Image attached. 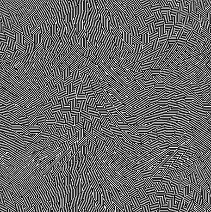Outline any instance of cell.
<instances>
[{"label":"cell","instance_id":"6da1fadb","mask_svg":"<svg viewBox=\"0 0 211 212\" xmlns=\"http://www.w3.org/2000/svg\"><path fill=\"white\" fill-rule=\"evenodd\" d=\"M61 109L62 108H52L50 113V114L48 116L47 120V121H50L51 122H57V118L58 117V115L59 111L61 110Z\"/></svg>","mask_w":211,"mask_h":212},{"label":"cell","instance_id":"7a4b0ae2","mask_svg":"<svg viewBox=\"0 0 211 212\" xmlns=\"http://www.w3.org/2000/svg\"><path fill=\"white\" fill-rule=\"evenodd\" d=\"M61 80H62V82H59L56 79H53V82H52V85L50 91V93H52V94H58V93H59L61 90V87H62V80L61 79Z\"/></svg>","mask_w":211,"mask_h":212},{"label":"cell","instance_id":"3957f363","mask_svg":"<svg viewBox=\"0 0 211 212\" xmlns=\"http://www.w3.org/2000/svg\"><path fill=\"white\" fill-rule=\"evenodd\" d=\"M9 75L11 76V78L13 79H14V80L15 81L17 82V84L20 85V86L21 87L26 82V81L24 80V79L23 78L22 75L19 73V72L17 71V70H16V72L14 73H13L12 74Z\"/></svg>","mask_w":211,"mask_h":212},{"label":"cell","instance_id":"277c9868","mask_svg":"<svg viewBox=\"0 0 211 212\" xmlns=\"http://www.w3.org/2000/svg\"><path fill=\"white\" fill-rule=\"evenodd\" d=\"M47 93H45V92L42 91L39 88H38V91L36 93V94H35V96L33 98L34 99L38 100V102H39L43 104L44 103V100L45 99L46 96V94H47Z\"/></svg>","mask_w":211,"mask_h":212},{"label":"cell","instance_id":"5b68a950","mask_svg":"<svg viewBox=\"0 0 211 212\" xmlns=\"http://www.w3.org/2000/svg\"><path fill=\"white\" fill-rule=\"evenodd\" d=\"M88 188L90 190V191L91 192L92 198H95V193H96V190H97V189H96L94 184L93 183L91 178H90V179L89 181V182H88Z\"/></svg>","mask_w":211,"mask_h":212},{"label":"cell","instance_id":"8992f818","mask_svg":"<svg viewBox=\"0 0 211 212\" xmlns=\"http://www.w3.org/2000/svg\"><path fill=\"white\" fill-rule=\"evenodd\" d=\"M45 61H44V62L41 65L39 68L38 70L40 74L42 75L44 77L45 76L46 70V68L47 67V66H46L45 64H44V62H45Z\"/></svg>","mask_w":211,"mask_h":212},{"label":"cell","instance_id":"52a82bcc","mask_svg":"<svg viewBox=\"0 0 211 212\" xmlns=\"http://www.w3.org/2000/svg\"><path fill=\"white\" fill-rule=\"evenodd\" d=\"M3 23H1V35H2L5 33L4 31V26H3Z\"/></svg>","mask_w":211,"mask_h":212}]
</instances>
